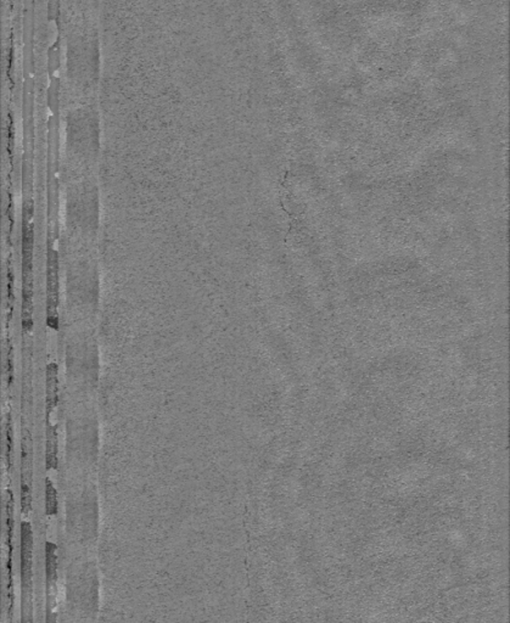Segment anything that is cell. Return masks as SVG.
<instances>
[{"label":"cell","instance_id":"1","mask_svg":"<svg viewBox=\"0 0 510 623\" xmlns=\"http://www.w3.org/2000/svg\"><path fill=\"white\" fill-rule=\"evenodd\" d=\"M32 207L25 205L23 210V225H22V276H23V288H22V329L25 332L32 330L33 320V224L32 220Z\"/></svg>","mask_w":510,"mask_h":623},{"label":"cell","instance_id":"2","mask_svg":"<svg viewBox=\"0 0 510 623\" xmlns=\"http://www.w3.org/2000/svg\"><path fill=\"white\" fill-rule=\"evenodd\" d=\"M47 324L52 329L59 327V259L54 249H49L47 271Z\"/></svg>","mask_w":510,"mask_h":623},{"label":"cell","instance_id":"3","mask_svg":"<svg viewBox=\"0 0 510 623\" xmlns=\"http://www.w3.org/2000/svg\"><path fill=\"white\" fill-rule=\"evenodd\" d=\"M32 551H33V532L30 522L21 524V585L22 602L27 605L32 585Z\"/></svg>","mask_w":510,"mask_h":623},{"label":"cell","instance_id":"4","mask_svg":"<svg viewBox=\"0 0 510 623\" xmlns=\"http://www.w3.org/2000/svg\"><path fill=\"white\" fill-rule=\"evenodd\" d=\"M6 546H8V600H9V614L13 606V495L11 490H6Z\"/></svg>","mask_w":510,"mask_h":623},{"label":"cell","instance_id":"5","mask_svg":"<svg viewBox=\"0 0 510 623\" xmlns=\"http://www.w3.org/2000/svg\"><path fill=\"white\" fill-rule=\"evenodd\" d=\"M28 431H25V437L22 439L21 451V510L25 515L30 512V482H32V464H30V451H28Z\"/></svg>","mask_w":510,"mask_h":623},{"label":"cell","instance_id":"6","mask_svg":"<svg viewBox=\"0 0 510 623\" xmlns=\"http://www.w3.org/2000/svg\"><path fill=\"white\" fill-rule=\"evenodd\" d=\"M57 392V366L55 363H50L47 366V422L50 412L59 402Z\"/></svg>","mask_w":510,"mask_h":623},{"label":"cell","instance_id":"7","mask_svg":"<svg viewBox=\"0 0 510 623\" xmlns=\"http://www.w3.org/2000/svg\"><path fill=\"white\" fill-rule=\"evenodd\" d=\"M57 431L55 426H47V442H45V466L48 470H57Z\"/></svg>","mask_w":510,"mask_h":623},{"label":"cell","instance_id":"8","mask_svg":"<svg viewBox=\"0 0 510 623\" xmlns=\"http://www.w3.org/2000/svg\"><path fill=\"white\" fill-rule=\"evenodd\" d=\"M57 546L52 541L45 543V577H47V588L50 590V587L55 585L57 575Z\"/></svg>","mask_w":510,"mask_h":623},{"label":"cell","instance_id":"9","mask_svg":"<svg viewBox=\"0 0 510 623\" xmlns=\"http://www.w3.org/2000/svg\"><path fill=\"white\" fill-rule=\"evenodd\" d=\"M45 514L54 516L57 514V493L50 478H45Z\"/></svg>","mask_w":510,"mask_h":623},{"label":"cell","instance_id":"10","mask_svg":"<svg viewBox=\"0 0 510 623\" xmlns=\"http://www.w3.org/2000/svg\"><path fill=\"white\" fill-rule=\"evenodd\" d=\"M5 461H6V468L8 470L13 468V422L10 414L6 415V422H5Z\"/></svg>","mask_w":510,"mask_h":623},{"label":"cell","instance_id":"11","mask_svg":"<svg viewBox=\"0 0 510 623\" xmlns=\"http://www.w3.org/2000/svg\"><path fill=\"white\" fill-rule=\"evenodd\" d=\"M5 371H6V383H8V386H11V383H13V349H11V346L8 347V352H6V366H5Z\"/></svg>","mask_w":510,"mask_h":623}]
</instances>
